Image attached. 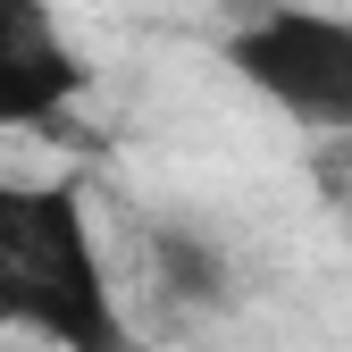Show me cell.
I'll return each mask as SVG.
<instances>
[{"mask_svg":"<svg viewBox=\"0 0 352 352\" xmlns=\"http://www.w3.org/2000/svg\"><path fill=\"white\" fill-rule=\"evenodd\" d=\"M227 67L311 135H352V17L344 9H260L227 34Z\"/></svg>","mask_w":352,"mask_h":352,"instance_id":"2","label":"cell"},{"mask_svg":"<svg viewBox=\"0 0 352 352\" xmlns=\"http://www.w3.org/2000/svg\"><path fill=\"white\" fill-rule=\"evenodd\" d=\"M34 42H59V17L42 0H0V51H34Z\"/></svg>","mask_w":352,"mask_h":352,"instance_id":"5","label":"cell"},{"mask_svg":"<svg viewBox=\"0 0 352 352\" xmlns=\"http://www.w3.org/2000/svg\"><path fill=\"white\" fill-rule=\"evenodd\" d=\"M0 327H25L59 352H135L76 176H0Z\"/></svg>","mask_w":352,"mask_h":352,"instance_id":"1","label":"cell"},{"mask_svg":"<svg viewBox=\"0 0 352 352\" xmlns=\"http://www.w3.org/2000/svg\"><path fill=\"white\" fill-rule=\"evenodd\" d=\"M160 277L185 302H218V285H227V269H218V252L201 235H160Z\"/></svg>","mask_w":352,"mask_h":352,"instance_id":"4","label":"cell"},{"mask_svg":"<svg viewBox=\"0 0 352 352\" xmlns=\"http://www.w3.org/2000/svg\"><path fill=\"white\" fill-rule=\"evenodd\" d=\"M84 84H93V67H84L67 42H34V51H0V135H51V126L84 101Z\"/></svg>","mask_w":352,"mask_h":352,"instance_id":"3","label":"cell"}]
</instances>
